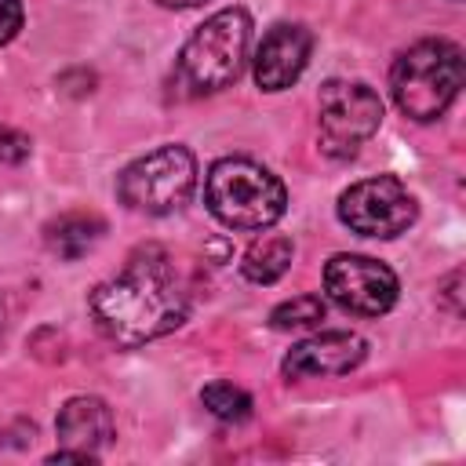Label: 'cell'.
Masks as SVG:
<instances>
[{"instance_id":"cell-8","label":"cell","mask_w":466,"mask_h":466,"mask_svg":"<svg viewBox=\"0 0 466 466\" xmlns=\"http://www.w3.org/2000/svg\"><path fill=\"white\" fill-rule=\"evenodd\" d=\"M324 291L346 313L382 317V313L393 309V302L400 295V284H397V273L386 262L342 251V255H331L328 266H324Z\"/></svg>"},{"instance_id":"cell-16","label":"cell","mask_w":466,"mask_h":466,"mask_svg":"<svg viewBox=\"0 0 466 466\" xmlns=\"http://www.w3.org/2000/svg\"><path fill=\"white\" fill-rule=\"evenodd\" d=\"M33 153L29 135L15 131L11 124H0V164H22Z\"/></svg>"},{"instance_id":"cell-5","label":"cell","mask_w":466,"mask_h":466,"mask_svg":"<svg viewBox=\"0 0 466 466\" xmlns=\"http://www.w3.org/2000/svg\"><path fill=\"white\" fill-rule=\"evenodd\" d=\"M197 189V157L186 146H160L131 160L116 178V197L142 215H171Z\"/></svg>"},{"instance_id":"cell-17","label":"cell","mask_w":466,"mask_h":466,"mask_svg":"<svg viewBox=\"0 0 466 466\" xmlns=\"http://www.w3.org/2000/svg\"><path fill=\"white\" fill-rule=\"evenodd\" d=\"M22 0H0V47L11 44L22 29Z\"/></svg>"},{"instance_id":"cell-12","label":"cell","mask_w":466,"mask_h":466,"mask_svg":"<svg viewBox=\"0 0 466 466\" xmlns=\"http://www.w3.org/2000/svg\"><path fill=\"white\" fill-rule=\"evenodd\" d=\"M102 233H106V222H102L98 215L69 211V215H62V218H55V222H47L44 240H47V248H51L58 258L73 262V258L87 255V251L102 240Z\"/></svg>"},{"instance_id":"cell-3","label":"cell","mask_w":466,"mask_h":466,"mask_svg":"<svg viewBox=\"0 0 466 466\" xmlns=\"http://www.w3.org/2000/svg\"><path fill=\"white\" fill-rule=\"evenodd\" d=\"M251 47V15L244 7H222L211 18H204L193 36L182 44L175 76L189 95H211L244 73Z\"/></svg>"},{"instance_id":"cell-19","label":"cell","mask_w":466,"mask_h":466,"mask_svg":"<svg viewBox=\"0 0 466 466\" xmlns=\"http://www.w3.org/2000/svg\"><path fill=\"white\" fill-rule=\"evenodd\" d=\"M157 4H164V7H197L204 0H157Z\"/></svg>"},{"instance_id":"cell-7","label":"cell","mask_w":466,"mask_h":466,"mask_svg":"<svg viewBox=\"0 0 466 466\" xmlns=\"http://www.w3.org/2000/svg\"><path fill=\"white\" fill-rule=\"evenodd\" d=\"M415 218H419V204L408 193V186L393 175L353 182L339 197V222L360 237L390 240V237H400Z\"/></svg>"},{"instance_id":"cell-15","label":"cell","mask_w":466,"mask_h":466,"mask_svg":"<svg viewBox=\"0 0 466 466\" xmlns=\"http://www.w3.org/2000/svg\"><path fill=\"white\" fill-rule=\"evenodd\" d=\"M328 313V302L320 295H295L280 306H273L269 313V328L273 331H299V328H317Z\"/></svg>"},{"instance_id":"cell-13","label":"cell","mask_w":466,"mask_h":466,"mask_svg":"<svg viewBox=\"0 0 466 466\" xmlns=\"http://www.w3.org/2000/svg\"><path fill=\"white\" fill-rule=\"evenodd\" d=\"M291 258H295V244L280 233H266L251 240L248 251L240 255V273L251 284H277L291 269Z\"/></svg>"},{"instance_id":"cell-6","label":"cell","mask_w":466,"mask_h":466,"mask_svg":"<svg viewBox=\"0 0 466 466\" xmlns=\"http://www.w3.org/2000/svg\"><path fill=\"white\" fill-rule=\"evenodd\" d=\"M382 124V98L360 80H328L317 98V142L328 157H353Z\"/></svg>"},{"instance_id":"cell-2","label":"cell","mask_w":466,"mask_h":466,"mask_svg":"<svg viewBox=\"0 0 466 466\" xmlns=\"http://www.w3.org/2000/svg\"><path fill=\"white\" fill-rule=\"evenodd\" d=\"M204 204L229 229H269L288 208V189L258 160L222 157L208 167Z\"/></svg>"},{"instance_id":"cell-18","label":"cell","mask_w":466,"mask_h":466,"mask_svg":"<svg viewBox=\"0 0 466 466\" xmlns=\"http://www.w3.org/2000/svg\"><path fill=\"white\" fill-rule=\"evenodd\" d=\"M459 284H462V269H451L441 284V299L451 306V313H462V302H459Z\"/></svg>"},{"instance_id":"cell-14","label":"cell","mask_w":466,"mask_h":466,"mask_svg":"<svg viewBox=\"0 0 466 466\" xmlns=\"http://www.w3.org/2000/svg\"><path fill=\"white\" fill-rule=\"evenodd\" d=\"M200 404H204L215 419H222V422H244V419L251 415V393L240 390V386H233V382H226V379L208 382V386L200 390Z\"/></svg>"},{"instance_id":"cell-20","label":"cell","mask_w":466,"mask_h":466,"mask_svg":"<svg viewBox=\"0 0 466 466\" xmlns=\"http://www.w3.org/2000/svg\"><path fill=\"white\" fill-rule=\"evenodd\" d=\"M0 331H4V302H0Z\"/></svg>"},{"instance_id":"cell-10","label":"cell","mask_w":466,"mask_h":466,"mask_svg":"<svg viewBox=\"0 0 466 466\" xmlns=\"http://www.w3.org/2000/svg\"><path fill=\"white\" fill-rule=\"evenodd\" d=\"M368 357V342L357 331H320L309 335L302 342H295L284 360L280 371L288 379H324V375H346L353 368H360Z\"/></svg>"},{"instance_id":"cell-9","label":"cell","mask_w":466,"mask_h":466,"mask_svg":"<svg viewBox=\"0 0 466 466\" xmlns=\"http://www.w3.org/2000/svg\"><path fill=\"white\" fill-rule=\"evenodd\" d=\"M309 51H313V33L306 25H299V22L273 25L262 36V44L255 47V58H251L255 84L262 91H284V87H291L306 73Z\"/></svg>"},{"instance_id":"cell-4","label":"cell","mask_w":466,"mask_h":466,"mask_svg":"<svg viewBox=\"0 0 466 466\" xmlns=\"http://www.w3.org/2000/svg\"><path fill=\"white\" fill-rule=\"evenodd\" d=\"M462 87V47L451 40H419L397 55L390 91L404 116L426 124L444 116Z\"/></svg>"},{"instance_id":"cell-11","label":"cell","mask_w":466,"mask_h":466,"mask_svg":"<svg viewBox=\"0 0 466 466\" xmlns=\"http://www.w3.org/2000/svg\"><path fill=\"white\" fill-rule=\"evenodd\" d=\"M55 433H58L62 448H76V451L98 455L116 437V426H113V411H109V404L102 397H69L58 408Z\"/></svg>"},{"instance_id":"cell-1","label":"cell","mask_w":466,"mask_h":466,"mask_svg":"<svg viewBox=\"0 0 466 466\" xmlns=\"http://www.w3.org/2000/svg\"><path fill=\"white\" fill-rule=\"evenodd\" d=\"M87 313L113 346L135 350L186 324L189 295L160 248H138L120 273L95 284Z\"/></svg>"}]
</instances>
